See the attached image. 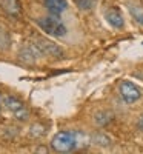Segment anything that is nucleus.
<instances>
[{
    "label": "nucleus",
    "instance_id": "1a4fd4ad",
    "mask_svg": "<svg viewBox=\"0 0 143 154\" xmlns=\"http://www.w3.org/2000/svg\"><path fill=\"white\" fill-rule=\"evenodd\" d=\"M0 6H2V9L8 16L19 17L22 14V5H20L19 0H2V2H0Z\"/></svg>",
    "mask_w": 143,
    "mask_h": 154
},
{
    "label": "nucleus",
    "instance_id": "423d86ee",
    "mask_svg": "<svg viewBox=\"0 0 143 154\" xmlns=\"http://www.w3.org/2000/svg\"><path fill=\"white\" fill-rule=\"evenodd\" d=\"M105 19H106V22L111 25V26L115 28V29H122L125 26V19L122 16V12L117 8H109L105 12Z\"/></svg>",
    "mask_w": 143,
    "mask_h": 154
},
{
    "label": "nucleus",
    "instance_id": "9d476101",
    "mask_svg": "<svg viewBox=\"0 0 143 154\" xmlns=\"http://www.w3.org/2000/svg\"><path fill=\"white\" fill-rule=\"evenodd\" d=\"M94 122L96 125L99 126H106L109 122H112V114L106 109H102V111H97L94 114Z\"/></svg>",
    "mask_w": 143,
    "mask_h": 154
},
{
    "label": "nucleus",
    "instance_id": "39448f33",
    "mask_svg": "<svg viewBox=\"0 0 143 154\" xmlns=\"http://www.w3.org/2000/svg\"><path fill=\"white\" fill-rule=\"evenodd\" d=\"M119 91H120V96H122L123 102H126V103H135L141 96L140 89L132 82H128V80H123L119 85Z\"/></svg>",
    "mask_w": 143,
    "mask_h": 154
},
{
    "label": "nucleus",
    "instance_id": "f03ea898",
    "mask_svg": "<svg viewBox=\"0 0 143 154\" xmlns=\"http://www.w3.org/2000/svg\"><path fill=\"white\" fill-rule=\"evenodd\" d=\"M77 145V139H75V134L74 133H69V131H60L57 133L53 140H51V146H53L54 151L57 152H69L75 148Z\"/></svg>",
    "mask_w": 143,
    "mask_h": 154
},
{
    "label": "nucleus",
    "instance_id": "ddd939ff",
    "mask_svg": "<svg viewBox=\"0 0 143 154\" xmlns=\"http://www.w3.org/2000/svg\"><path fill=\"white\" fill-rule=\"evenodd\" d=\"M75 3H77V6H79L80 9H83V11H89L91 8L94 6L96 0H75Z\"/></svg>",
    "mask_w": 143,
    "mask_h": 154
},
{
    "label": "nucleus",
    "instance_id": "7ed1b4c3",
    "mask_svg": "<svg viewBox=\"0 0 143 154\" xmlns=\"http://www.w3.org/2000/svg\"><path fill=\"white\" fill-rule=\"evenodd\" d=\"M3 103H5V106L12 112V116H14L17 120H20V122L28 120L29 111H28L26 106H25L23 102H20L17 97H14V96H5V97H3Z\"/></svg>",
    "mask_w": 143,
    "mask_h": 154
},
{
    "label": "nucleus",
    "instance_id": "f8f14e48",
    "mask_svg": "<svg viewBox=\"0 0 143 154\" xmlns=\"http://www.w3.org/2000/svg\"><path fill=\"white\" fill-rule=\"evenodd\" d=\"M9 43H11V38H9L8 31L0 26V49H8Z\"/></svg>",
    "mask_w": 143,
    "mask_h": 154
},
{
    "label": "nucleus",
    "instance_id": "f257e3e1",
    "mask_svg": "<svg viewBox=\"0 0 143 154\" xmlns=\"http://www.w3.org/2000/svg\"><path fill=\"white\" fill-rule=\"evenodd\" d=\"M37 25L45 34L53 35V37H63L66 35V26L65 23L59 19V16H43L37 20Z\"/></svg>",
    "mask_w": 143,
    "mask_h": 154
},
{
    "label": "nucleus",
    "instance_id": "9b49d317",
    "mask_svg": "<svg viewBox=\"0 0 143 154\" xmlns=\"http://www.w3.org/2000/svg\"><path fill=\"white\" fill-rule=\"evenodd\" d=\"M129 8V12H131V16L134 17V20L135 22H138L140 25H143V8L141 6H138V5H129L128 6Z\"/></svg>",
    "mask_w": 143,
    "mask_h": 154
},
{
    "label": "nucleus",
    "instance_id": "4468645a",
    "mask_svg": "<svg viewBox=\"0 0 143 154\" xmlns=\"http://www.w3.org/2000/svg\"><path fill=\"white\" fill-rule=\"evenodd\" d=\"M35 154H49V151H48V148H46L45 145H40V146L37 148Z\"/></svg>",
    "mask_w": 143,
    "mask_h": 154
},
{
    "label": "nucleus",
    "instance_id": "0eeeda50",
    "mask_svg": "<svg viewBox=\"0 0 143 154\" xmlns=\"http://www.w3.org/2000/svg\"><path fill=\"white\" fill-rule=\"evenodd\" d=\"M37 56H42L40 53H38V49L35 48V45H26V46H23L20 49V53H19V59L25 63H34L37 60Z\"/></svg>",
    "mask_w": 143,
    "mask_h": 154
},
{
    "label": "nucleus",
    "instance_id": "20e7f679",
    "mask_svg": "<svg viewBox=\"0 0 143 154\" xmlns=\"http://www.w3.org/2000/svg\"><path fill=\"white\" fill-rule=\"evenodd\" d=\"M34 45L42 56H49V57H62L63 56V49L53 40H49V38H37Z\"/></svg>",
    "mask_w": 143,
    "mask_h": 154
},
{
    "label": "nucleus",
    "instance_id": "6e6552de",
    "mask_svg": "<svg viewBox=\"0 0 143 154\" xmlns=\"http://www.w3.org/2000/svg\"><path fill=\"white\" fill-rule=\"evenodd\" d=\"M45 8L54 16H60L63 11H66L68 2L66 0H43Z\"/></svg>",
    "mask_w": 143,
    "mask_h": 154
},
{
    "label": "nucleus",
    "instance_id": "2eb2a0df",
    "mask_svg": "<svg viewBox=\"0 0 143 154\" xmlns=\"http://www.w3.org/2000/svg\"><path fill=\"white\" fill-rule=\"evenodd\" d=\"M137 126H138L140 130L143 131V114L140 116V117H138V120H137Z\"/></svg>",
    "mask_w": 143,
    "mask_h": 154
}]
</instances>
